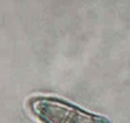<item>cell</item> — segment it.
Returning a JSON list of instances; mask_svg holds the SVG:
<instances>
[{
	"label": "cell",
	"instance_id": "cell-1",
	"mask_svg": "<svg viewBox=\"0 0 130 123\" xmlns=\"http://www.w3.org/2000/svg\"><path fill=\"white\" fill-rule=\"evenodd\" d=\"M28 105L31 113L43 123H110L105 116L86 112L55 97H32Z\"/></svg>",
	"mask_w": 130,
	"mask_h": 123
}]
</instances>
